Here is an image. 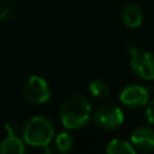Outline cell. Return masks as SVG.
Listing matches in <instances>:
<instances>
[{"label":"cell","mask_w":154,"mask_h":154,"mask_svg":"<svg viewBox=\"0 0 154 154\" xmlns=\"http://www.w3.org/2000/svg\"><path fill=\"white\" fill-rule=\"evenodd\" d=\"M92 106L81 95H73L62 103L60 109V118L62 125L69 130L81 128L91 118Z\"/></svg>","instance_id":"obj_1"},{"label":"cell","mask_w":154,"mask_h":154,"mask_svg":"<svg viewBox=\"0 0 154 154\" xmlns=\"http://www.w3.org/2000/svg\"><path fill=\"white\" fill-rule=\"evenodd\" d=\"M54 125L46 116H34L23 127V141L34 147H43L53 141Z\"/></svg>","instance_id":"obj_2"},{"label":"cell","mask_w":154,"mask_h":154,"mask_svg":"<svg viewBox=\"0 0 154 154\" xmlns=\"http://www.w3.org/2000/svg\"><path fill=\"white\" fill-rule=\"evenodd\" d=\"M131 69L138 77L143 80H154V53L139 50L135 45H128Z\"/></svg>","instance_id":"obj_3"},{"label":"cell","mask_w":154,"mask_h":154,"mask_svg":"<svg viewBox=\"0 0 154 154\" xmlns=\"http://www.w3.org/2000/svg\"><path fill=\"white\" fill-rule=\"evenodd\" d=\"M93 120L103 130H115L123 125L125 115L122 109L115 104H104L96 109Z\"/></svg>","instance_id":"obj_4"},{"label":"cell","mask_w":154,"mask_h":154,"mask_svg":"<svg viewBox=\"0 0 154 154\" xmlns=\"http://www.w3.org/2000/svg\"><path fill=\"white\" fill-rule=\"evenodd\" d=\"M23 95L27 101L31 104H43L50 99V88L45 79L39 76L29 77L23 85Z\"/></svg>","instance_id":"obj_5"},{"label":"cell","mask_w":154,"mask_h":154,"mask_svg":"<svg viewBox=\"0 0 154 154\" xmlns=\"http://www.w3.org/2000/svg\"><path fill=\"white\" fill-rule=\"evenodd\" d=\"M120 103L130 109H139L143 108L149 103V92L142 85H128L120 92L119 95Z\"/></svg>","instance_id":"obj_6"},{"label":"cell","mask_w":154,"mask_h":154,"mask_svg":"<svg viewBox=\"0 0 154 154\" xmlns=\"http://www.w3.org/2000/svg\"><path fill=\"white\" fill-rule=\"evenodd\" d=\"M131 143L135 150L150 153L154 150V128L150 126H139L131 134Z\"/></svg>","instance_id":"obj_7"},{"label":"cell","mask_w":154,"mask_h":154,"mask_svg":"<svg viewBox=\"0 0 154 154\" xmlns=\"http://www.w3.org/2000/svg\"><path fill=\"white\" fill-rule=\"evenodd\" d=\"M122 19L128 29H138L143 22V11L137 4H128L123 8Z\"/></svg>","instance_id":"obj_8"},{"label":"cell","mask_w":154,"mask_h":154,"mask_svg":"<svg viewBox=\"0 0 154 154\" xmlns=\"http://www.w3.org/2000/svg\"><path fill=\"white\" fill-rule=\"evenodd\" d=\"M24 152H26L24 141H22L15 134H10L0 143V153L2 154H23Z\"/></svg>","instance_id":"obj_9"},{"label":"cell","mask_w":154,"mask_h":154,"mask_svg":"<svg viewBox=\"0 0 154 154\" xmlns=\"http://www.w3.org/2000/svg\"><path fill=\"white\" fill-rule=\"evenodd\" d=\"M106 152L108 154H134L135 147L131 142L123 141V139H112L107 145Z\"/></svg>","instance_id":"obj_10"},{"label":"cell","mask_w":154,"mask_h":154,"mask_svg":"<svg viewBox=\"0 0 154 154\" xmlns=\"http://www.w3.org/2000/svg\"><path fill=\"white\" fill-rule=\"evenodd\" d=\"M56 149L61 153H68L75 146V138L69 133H60L56 137Z\"/></svg>","instance_id":"obj_11"},{"label":"cell","mask_w":154,"mask_h":154,"mask_svg":"<svg viewBox=\"0 0 154 154\" xmlns=\"http://www.w3.org/2000/svg\"><path fill=\"white\" fill-rule=\"evenodd\" d=\"M89 92L92 93L95 97L99 99H106L109 96V88L104 81L99 79H95L89 82Z\"/></svg>","instance_id":"obj_12"},{"label":"cell","mask_w":154,"mask_h":154,"mask_svg":"<svg viewBox=\"0 0 154 154\" xmlns=\"http://www.w3.org/2000/svg\"><path fill=\"white\" fill-rule=\"evenodd\" d=\"M16 0H0V22L11 18L15 12Z\"/></svg>","instance_id":"obj_13"},{"label":"cell","mask_w":154,"mask_h":154,"mask_svg":"<svg viewBox=\"0 0 154 154\" xmlns=\"http://www.w3.org/2000/svg\"><path fill=\"white\" fill-rule=\"evenodd\" d=\"M146 118L154 126V97L152 100H149V103L146 104Z\"/></svg>","instance_id":"obj_14"},{"label":"cell","mask_w":154,"mask_h":154,"mask_svg":"<svg viewBox=\"0 0 154 154\" xmlns=\"http://www.w3.org/2000/svg\"><path fill=\"white\" fill-rule=\"evenodd\" d=\"M7 130H8V134H16V131H18V123L16 122H10V123H7Z\"/></svg>","instance_id":"obj_15"}]
</instances>
